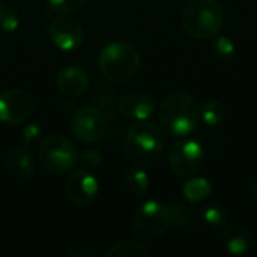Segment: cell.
Returning a JSON list of instances; mask_svg holds the SVG:
<instances>
[{
	"label": "cell",
	"instance_id": "ffe728a7",
	"mask_svg": "<svg viewBox=\"0 0 257 257\" xmlns=\"http://www.w3.org/2000/svg\"><path fill=\"white\" fill-rule=\"evenodd\" d=\"M202 220L212 227H224L227 215H226V211L223 206L212 203V205H208L206 208H203Z\"/></svg>",
	"mask_w": 257,
	"mask_h": 257
},
{
	"label": "cell",
	"instance_id": "484cf974",
	"mask_svg": "<svg viewBox=\"0 0 257 257\" xmlns=\"http://www.w3.org/2000/svg\"><path fill=\"white\" fill-rule=\"evenodd\" d=\"M42 134V130L38 123H30L24 128L23 131V137H24V145H30L35 140H38Z\"/></svg>",
	"mask_w": 257,
	"mask_h": 257
},
{
	"label": "cell",
	"instance_id": "8992f818",
	"mask_svg": "<svg viewBox=\"0 0 257 257\" xmlns=\"http://www.w3.org/2000/svg\"><path fill=\"white\" fill-rule=\"evenodd\" d=\"M78 160V152L72 142L65 136L51 134L39 145V161L42 167L53 175L71 172Z\"/></svg>",
	"mask_w": 257,
	"mask_h": 257
},
{
	"label": "cell",
	"instance_id": "2e32d148",
	"mask_svg": "<svg viewBox=\"0 0 257 257\" xmlns=\"http://www.w3.org/2000/svg\"><path fill=\"white\" fill-rule=\"evenodd\" d=\"M123 184L126 187V190L136 196V197H143L148 193L149 188V176L146 175V172L140 167H134L131 170H128L123 176Z\"/></svg>",
	"mask_w": 257,
	"mask_h": 257
},
{
	"label": "cell",
	"instance_id": "8fae6325",
	"mask_svg": "<svg viewBox=\"0 0 257 257\" xmlns=\"http://www.w3.org/2000/svg\"><path fill=\"white\" fill-rule=\"evenodd\" d=\"M48 35L53 44L62 51H72L77 50L84 41V30L83 26L71 17H56L48 27Z\"/></svg>",
	"mask_w": 257,
	"mask_h": 257
},
{
	"label": "cell",
	"instance_id": "ac0fdd59",
	"mask_svg": "<svg viewBox=\"0 0 257 257\" xmlns=\"http://www.w3.org/2000/svg\"><path fill=\"white\" fill-rule=\"evenodd\" d=\"M151 251L142 241H120L114 244L107 257H149Z\"/></svg>",
	"mask_w": 257,
	"mask_h": 257
},
{
	"label": "cell",
	"instance_id": "7a4b0ae2",
	"mask_svg": "<svg viewBox=\"0 0 257 257\" xmlns=\"http://www.w3.org/2000/svg\"><path fill=\"white\" fill-rule=\"evenodd\" d=\"M199 105L193 96L184 92L169 95L160 107L163 130L173 137L190 136L199 123Z\"/></svg>",
	"mask_w": 257,
	"mask_h": 257
},
{
	"label": "cell",
	"instance_id": "3957f363",
	"mask_svg": "<svg viewBox=\"0 0 257 257\" xmlns=\"http://www.w3.org/2000/svg\"><path fill=\"white\" fill-rule=\"evenodd\" d=\"M184 30L194 39H211L223 27L224 14L217 0H188L181 15Z\"/></svg>",
	"mask_w": 257,
	"mask_h": 257
},
{
	"label": "cell",
	"instance_id": "e0dca14e",
	"mask_svg": "<svg viewBox=\"0 0 257 257\" xmlns=\"http://www.w3.org/2000/svg\"><path fill=\"white\" fill-rule=\"evenodd\" d=\"M211 191H212V184L206 178H191L184 184L182 188L184 197L191 203L203 200L211 194Z\"/></svg>",
	"mask_w": 257,
	"mask_h": 257
},
{
	"label": "cell",
	"instance_id": "d4e9b609",
	"mask_svg": "<svg viewBox=\"0 0 257 257\" xmlns=\"http://www.w3.org/2000/svg\"><path fill=\"white\" fill-rule=\"evenodd\" d=\"M102 154L98 149H84L81 154H78L77 163H80L84 169H96L102 164Z\"/></svg>",
	"mask_w": 257,
	"mask_h": 257
},
{
	"label": "cell",
	"instance_id": "5bb4252c",
	"mask_svg": "<svg viewBox=\"0 0 257 257\" xmlns=\"http://www.w3.org/2000/svg\"><path fill=\"white\" fill-rule=\"evenodd\" d=\"M59 92L68 98H77L83 95L89 86L87 72L78 65H69L59 71L56 78Z\"/></svg>",
	"mask_w": 257,
	"mask_h": 257
},
{
	"label": "cell",
	"instance_id": "30bf717a",
	"mask_svg": "<svg viewBox=\"0 0 257 257\" xmlns=\"http://www.w3.org/2000/svg\"><path fill=\"white\" fill-rule=\"evenodd\" d=\"M98 179L87 170H75L69 175L65 184V194L68 200L78 208L92 205L98 196Z\"/></svg>",
	"mask_w": 257,
	"mask_h": 257
},
{
	"label": "cell",
	"instance_id": "cb8c5ba5",
	"mask_svg": "<svg viewBox=\"0 0 257 257\" xmlns=\"http://www.w3.org/2000/svg\"><path fill=\"white\" fill-rule=\"evenodd\" d=\"M86 0H47V3L50 5V8L57 12L59 15H66V14H72L75 11H78Z\"/></svg>",
	"mask_w": 257,
	"mask_h": 257
},
{
	"label": "cell",
	"instance_id": "9c48e42d",
	"mask_svg": "<svg viewBox=\"0 0 257 257\" xmlns=\"http://www.w3.org/2000/svg\"><path fill=\"white\" fill-rule=\"evenodd\" d=\"M33 111L32 98L20 89H6L0 92V122L6 125H20L29 119Z\"/></svg>",
	"mask_w": 257,
	"mask_h": 257
},
{
	"label": "cell",
	"instance_id": "4fadbf2b",
	"mask_svg": "<svg viewBox=\"0 0 257 257\" xmlns=\"http://www.w3.org/2000/svg\"><path fill=\"white\" fill-rule=\"evenodd\" d=\"M155 99L145 92H133L119 99V113L131 120H146L155 111Z\"/></svg>",
	"mask_w": 257,
	"mask_h": 257
},
{
	"label": "cell",
	"instance_id": "603a6c76",
	"mask_svg": "<svg viewBox=\"0 0 257 257\" xmlns=\"http://www.w3.org/2000/svg\"><path fill=\"white\" fill-rule=\"evenodd\" d=\"M18 26H20L18 15L11 8L0 5V30L11 33V32H15Z\"/></svg>",
	"mask_w": 257,
	"mask_h": 257
},
{
	"label": "cell",
	"instance_id": "277c9868",
	"mask_svg": "<svg viewBox=\"0 0 257 257\" xmlns=\"http://www.w3.org/2000/svg\"><path fill=\"white\" fill-rule=\"evenodd\" d=\"M98 66L104 78L113 83H126L140 68V56L134 45L123 41L107 44L99 56Z\"/></svg>",
	"mask_w": 257,
	"mask_h": 257
},
{
	"label": "cell",
	"instance_id": "44dd1931",
	"mask_svg": "<svg viewBox=\"0 0 257 257\" xmlns=\"http://www.w3.org/2000/svg\"><path fill=\"white\" fill-rule=\"evenodd\" d=\"M169 212H170V224H173L175 227H187V224L191 221V211L190 208H187L185 205L179 203V202H172L169 206Z\"/></svg>",
	"mask_w": 257,
	"mask_h": 257
},
{
	"label": "cell",
	"instance_id": "7402d4cb",
	"mask_svg": "<svg viewBox=\"0 0 257 257\" xmlns=\"http://www.w3.org/2000/svg\"><path fill=\"white\" fill-rule=\"evenodd\" d=\"M212 50L215 51V54L224 60L227 59H232L236 53V47L235 44L232 42L230 38L227 36H218V38H214L212 41Z\"/></svg>",
	"mask_w": 257,
	"mask_h": 257
},
{
	"label": "cell",
	"instance_id": "52a82bcc",
	"mask_svg": "<svg viewBox=\"0 0 257 257\" xmlns=\"http://www.w3.org/2000/svg\"><path fill=\"white\" fill-rule=\"evenodd\" d=\"M169 164L179 178L194 176L203 166L202 145L191 139L176 142L169 151Z\"/></svg>",
	"mask_w": 257,
	"mask_h": 257
},
{
	"label": "cell",
	"instance_id": "ba28073f",
	"mask_svg": "<svg viewBox=\"0 0 257 257\" xmlns=\"http://www.w3.org/2000/svg\"><path fill=\"white\" fill-rule=\"evenodd\" d=\"M108 123L105 114L96 107H84L80 108L71 120V133L72 136L86 145L96 143L102 140L107 134Z\"/></svg>",
	"mask_w": 257,
	"mask_h": 257
},
{
	"label": "cell",
	"instance_id": "4316f807",
	"mask_svg": "<svg viewBox=\"0 0 257 257\" xmlns=\"http://www.w3.org/2000/svg\"><path fill=\"white\" fill-rule=\"evenodd\" d=\"M247 196H248V200H250L253 205H256L257 206V181L256 182H253V184L248 187V190H247Z\"/></svg>",
	"mask_w": 257,
	"mask_h": 257
},
{
	"label": "cell",
	"instance_id": "5b68a950",
	"mask_svg": "<svg viewBox=\"0 0 257 257\" xmlns=\"http://www.w3.org/2000/svg\"><path fill=\"white\" fill-rule=\"evenodd\" d=\"M169 226V206L158 200L143 202L133 217V233L142 242H152L158 239Z\"/></svg>",
	"mask_w": 257,
	"mask_h": 257
},
{
	"label": "cell",
	"instance_id": "9a60e30c",
	"mask_svg": "<svg viewBox=\"0 0 257 257\" xmlns=\"http://www.w3.org/2000/svg\"><path fill=\"white\" fill-rule=\"evenodd\" d=\"M223 242L227 248V251L233 256H242L245 254L251 247V238L247 229L236 224L224 226L223 229Z\"/></svg>",
	"mask_w": 257,
	"mask_h": 257
},
{
	"label": "cell",
	"instance_id": "d6986e66",
	"mask_svg": "<svg viewBox=\"0 0 257 257\" xmlns=\"http://www.w3.org/2000/svg\"><path fill=\"white\" fill-rule=\"evenodd\" d=\"M224 105L217 99L206 101L199 111V119L208 126H217L224 119Z\"/></svg>",
	"mask_w": 257,
	"mask_h": 257
},
{
	"label": "cell",
	"instance_id": "7c38bea8",
	"mask_svg": "<svg viewBox=\"0 0 257 257\" xmlns=\"http://www.w3.org/2000/svg\"><path fill=\"white\" fill-rule=\"evenodd\" d=\"M5 170L8 176L18 184H24L30 179L33 173V157L26 145L14 146L6 152Z\"/></svg>",
	"mask_w": 257,
	"mask_h": 257
},
{
	"label": "cell",
	"instance_id": "6da1fadb",
	"mask_svg": "<svg viewBox=\"0 0 257 257\" xmlns=\"http://www.w3.org/2000/svg\"><path fill=\"white\" fill-rule=\"evenodd\" d=\"M164 149V133L151 122L140 120L131 125L123 137V154L126 160L140 169L152 166Z\"/></svg>",
	"mask_w": 257,
	"mask_h": 257
}]
</instances>
